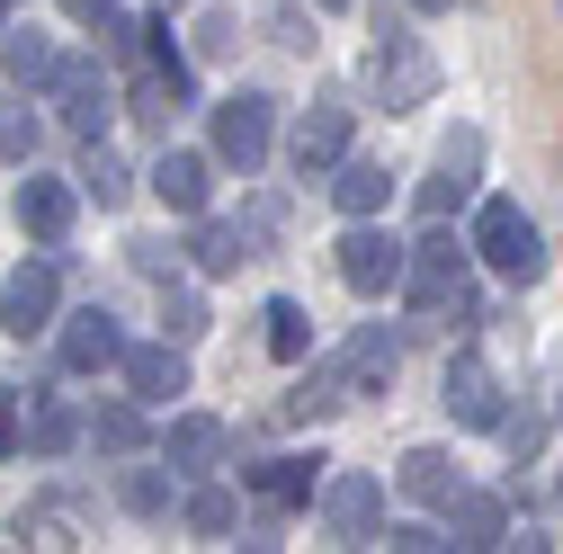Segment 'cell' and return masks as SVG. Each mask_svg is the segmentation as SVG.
<instances>
[{"instance_id":"cell-1","label":"cell","mask_w":563,"mask_h":554,"mask_svg":"<svg viewBox=\"0 0 563 554\" xmlns=\"http://www.w3.org/2000/svg\"><path fill=\"white\" fill-rule=\"evenodd\" d=\"M430 331H456V322H474V251L456 242V233H420L411 251H402V287H394Z\"/></svg>"},{"instance_id":"cell-2","label":"cell","mask_w":563,"mask_h":554,"mask_svg":"<svg viewBox=\"0 0 563 554\" xmlns=\"http://www.w3.org/2000/svg\"><path fill=\"white\" fill-rule=\"evenodd\" d=\"M465 251L492 259L501 277H519V287L545 277V242H537V224H528V206H510V197H483V206H474V242H465Z\"/></svg>"},{"instance_id":"cell-3","label":"cell","mask_w":563,"mask_h":554,"mask_svg":"<svg viewBox=\"0 0 563 554\" xmlns=\"http://www.w3.org/2000/svg\"><path fill=\"white\" fill-rule=\"evenodd\" d=\"M331 268H340V287H349V296H367V304H376V296H394V287H402V242H394V233H376V215H358V224L340 233Z\"/></svg>"},{"instance_id":"cell-4","label":"cell","mask_w":563,"mask_h":554,"mask_svg":"<svg viewBox=\"0 0 563 554\" xmlns=\"http://www.w3.org/2000/svg\"><path fill=\"white\" fill-rule=\"evenodd\" d=\"M268 144H277V99H268V90H233V99L216 108V162L251 179V170L268 162Z\"/></svg>"},{"instance_id":"cell-5","label":"cell","mask_w":563,"mask_h":554,"mask_svg":"<svg viewBox=\"0 0 563 554\" xmlns=\"http://www.w3.org/2000/svg\"><path fill=\"white\" fill-rule=\"evenodd\" d=\"M367 81H376V99H385V108H420V99L439 90V63H430V45H420V36L385 27V36H376V54H367Z\"/></svg>"},{"instance_id":"cell-6","label":"cell","mask_w":563,"mask_h":554,"mask_svg":"<svg viewBox=\"0 0 563 554\" xmlns=\"http://www.w3.org/2000/svg\"><path fill=\"white\" fill-rule=\"evenodd\" d=\"M54 304H63L54 259H27V268L0 277V331H10V340H45L54 331Z\"/></svg>"},{"instance_id":"cell-7","label":"cell","mask_w":563,"mask_h":554,"mask_svg":"<svg viewBox=\"0 0 563 554\" xmlns=\"http://www.w3.org/2000/svg\"><path fill=\"white\" fill-rule=\"evenodd\" d=\"M313 492H322V519H331L340 545H376L385 536V483L376 474H331V483H313Z\"/></svg>"},{"instance_id":"cell-8","label":"cell","mask_w":563,"mask_h":554,"mask_svg":"<svg viewBox=\"0 0 563 554\" xmlns=\"http://www.w3.org/2000/svg\"><path fill=\"white\" fill-rule=\"evenodd\" d=\"M54 108H63V125H73L81 134V144H99V134H108V117H117V90H108V73H99V63H54Z\"/></svg>"},{"instance_id":"cell-9","label":"cell","mask_w":563,"mask_h":554,"mask_svg":"<svg viewBox=\"0 0 563 554\" xmlns=\"http://www.w3.org/2000/svg\"><path fill=\"white\" fill-rule=\"evenodd\" d=\"M331 367H340L349 394H394V376H402V340H394L385 322H358V331H349V350H340Z\"/></svg>"},{"instance_id":"cell-10","label":"cell","mask_w":563,"mask_h":554,"mask_svg":"<svg viewBox=\"0 0 563 554\" xmlns=\"http://www.w3.org/2000/svg\"><path fill=\"white\" fill-rule=\"evenodd\" d=\"M439 402H448V421H456V430H501V376H492L474 350H465V358H448Z\"/></svg>"},{"instance_id":"cell-11","label":"cell","mask_w":563,"mask_h":554,"mask_svg":"<svg viewBox=\"0 0 563 554\" xmlns=\"http://www.w3.org/2000/svg\"><path fill=\"white\" fill-rule=\"evenodd\" d=\"M474 170H483V134H474V125H456L448 144H439V179L420 188V215H430V224H448L456 206L474 197Z\"/></svg>"},{"instance_id":"cell-12","label":"cell","mask_w":563,"mask_h":554,"mask_svg":"<svg viewBox=\"0 0 563 554\" xmlns=\"http://www.w3.org/2000/svg\"><path fill=\"white\" fill-rule=\"evenodd\" d=\"M340 153H349V99H313V108L296 117V144H287V162H296L305 179H322Z\"/></svg>"},{"instance_id":"cell-13","label":"cell","mask_w":563,"mask_h":554,"mask_svg":"<svg viewBox=\"0 0 563 554\" xmlns=\"http://www.w3.org/2000/svg\"><path fill=\"white\" fill-rule=\"evenodd\" d=\"M322 179H331V206H340L349 224H358V215H385V206H394V170L367 162V153H340Z\"/></svg>"},{"instance_id":"cell-14","label":"cell","mask_w":563,"mask_h":554,"mask_svg":"<svg viewBox=\"0 0 563 554\" xmlns=\"http://www.w3.org/2000/svg\"><path fill=\"white\" fill-rule=\"evenodd\" d=\"M439 510H448V545H465V554H483V545H501V536H510L501 492H474V483H456Z\"/></svg>"},{"instance_id":"cell-15","label":"cell","mask_w":563,"mask_h":554,"mask_svg":"<svg viewBox=\"0 0 563 554\" xmlns=\"http://www.w3.org/2000/svg\"><path fill=\"white\" fill-rule=\"evenodd\" d=\"M117 376L134 402H170L188 394V358H179V340H162V350H117Z\"/></svg>"},{"instance_id":"cell-16","label":"cell","mask_w":563,"mask_h":554,"mask_svg":"<svg viewBox=\"0 0 563 554\" xmlns=\"http://www.w3.org/2000/svg\"><path fill=\"white\" fill-rule=\"evenodd\" d=\"M73 215H81V188H73V179H19V233L63 242V233H73Z\"/></svg>"},{"instance_id":"cell-17","label":"cell","mask_w":563,"mask_h":554,"mask_svg":"<svg viewBox=\"0 0 563 554\" xmlns=\"http://www.w3.org/2000/svg\"><path fill=\"white\" fill-rule=\"evenodd\" d=\"M117 350H125V331H117V313H73L63 322V367L73 376H99V367H117Z\"/></svg>"},{"instance_id":"cell-18","label":"cell","mask_w":563,"mask_h":554,"mask_svg":"<svg viewBox=\"0 0 563 554\" xmlns=\"http://www.w3.org/2000/svg\"><path fill=\"white\" fill-rule=\"evenodd\" d=\"M206 188H216V162L206 153H162L153 162V197L170 206V215H206Z\"/></svg>"},{"instance_id":"cell-19","label":"cell","mask_w":563,"mask_h":554,"mask_svg":"<svg viewBox=\"0 0 563 554\" xmlns=\"http://www.w3.org/2000/svg\"><path fill=\"white\" fill-rule=\"evenodd\" d=\"M162 456H170V474H216V465H224V421L188 411V421L162 430Z\"/></svg>"},{"instance_id":"cell-20","label":"cell","mask_w":563,"mask_h":554,"mask_svg":"<svg viewBox=\"0 0 563 554\" xmlns=\"http://www.w3.org/2000/svg\"><path fill=\"white\" fill-rule=\"evenodd\" d=\"M313 465H322V456H268V465H251L242 483H251L268 510H305V501H313V483H322Z\"/></svg>"},{"instance_id":"cell-21","label":"cell","mask_w":563,"mask_h":554,"mask_svg":"<svg viewBox=\"0 0 563 554\" xmlns=\"http://www.w3.org/2000/svg\"><path fill=\"white\" fill-rule=\"evenodd\" d=\"M54 63H63V54H54L36 27H0V73H10V90H45Z\"/></svg>"},{"instance_id":"cell-22","label":"cell","mask_w":563,"mask_h":554,"mask_svg":"<svg viewBox=\"0 0 563 554\" xmlns=\"http://www.w3.org/2000/svg\"><path fill=\"white\" fill-rule=\"evenodd\" d=\"M81 439H90L99 456H144V447H153V430H144V411H134V402H99L90 421H81Z\"/></svg>"},{"instance_id":"cell-23","label":"cell","mask_w":563,"mask_h":554,"mask_svg":"<svg viewBox=\"0 0 563 554\" xmlns=\"http://www.w3.org/2000/svg\"><path fill=\"white\" fill-rule=\"evenodd\" d=\"M394 483H402V492H411V501H430V510H439V501L456 492V483H465V474H456V456H448V447H411V456L394 465Z\"/></svg>"},{"instance_id":"cell-24","label":"cell","mask_w":563,"mask_h":554,"mask_svg":"<svg viewBox=\"0 0 563 554\" xmlns=\"http://www.w3.org/2000/svg\"><path fill=\"white\" fill-rule=\"evenodd\" d=\"M19 536H27V545H90V510H81V501H27Z\"/></svg>"},{"instance_id":"cell-25","label":"cell","mask_w":563,"mask_h":554,"mask_svg":"<svg viewBox=\"0 0 563 554\" xmlns=\"http://www.w3.org/2000/svg\"><path fill=\"white\" fill-rule=\"evenodd\" d=\"M45 144V117L27 108V90H0V162H36Z\"/></svg>"},{"instance_id":"cell-26","label":"cell","mask_w":563,"mask_h":554,"mask_svg":"<svg viewBox=\"0 0 563 554\" xmlns=\"http://www.w3.org/2000/svg\"><path fill=\"white\" fill-rule=\"evenodd\" d=\"M260 322H268V358H287V367H296V358L313 350V313H305L296 296H268V313H260Z\"/></svg>"},{"instance_id":"cell-27","label":"cell","mask_w":563,"mask_h":554,"mask_svg":"<svg viewBox=\"0 0 563 554\" xmlns=\"http://www.w3.org/2000/svg\"><path fill=\"white\" fill-rule=\"evenodd\" d=\"M188 259H197L206 277H224V268H242V259H260V251L242 242V224H206V215H197V242H188Z\"/></svg>"},{"instance_id":"cell-28","label":"cell","mask_w":563,"mask_h":554,"mask_svg":"<svg viewBox=\"0 0 563 554\" xmlns=\"http://www.w3.org/2000/svg\"><path fill=\"white\" fill-rule=\"evenodd\" d=\"M340 402H349L340 367H313V376H296V394H287V421H331Z\"/></svg>"},{"instance_id":"cell-29","label":"cell","mask_w":563,"mask_h":554,"mask_svg":"<svg viewBox=\"0 0 563 554\" xmlns=\"http://www.w3.org/2000/svg\"><path fill=\"white\" fill-rule=\"evenodd\" d=\"M81 197H99V206H125V197H134L125 162L108 153V134H99V144H90V162H81Z\"/></svg>"},{"instance_id":"cell-30","label":"cell","mask_w":563,"mask_h":554,"mask_svg":"<svg viewBox=\"0 0 563 554\" xmlns=\"http://www.w3.org/2000/svg\"><path fill=\"white\" fill-rule=\"evenodd\" d=\"M233 519H242L233 492H216V483L197 474V492H188V528H197V536H233Z\"/></svg>"},{"instance_id":"cell-31","label":"cell","mask_w":563,"mask_h":554,"mask_svg":"<svg viewBox=\"0 0 563 554\" xmlns=\"http://www.w3.org/2000/svg\"><path fill=\"white\" fill-rule=\"evenodd\" d=\"M73 439H81V421H73V411H63V402H45L36 421H27V439H19V447H36V456H63Z\"/></svg>"},{"instance_id":"cell-32","label":"cell","mask_w":563,"mask_h":554,"mask_svg":"<svg viewBox=\"0 0 563 554\" xmlns=\"http://www.w3.org/2000/svg\"><path fill=\"white\" fill-rule=\"evenodd\" d=\"M125 510L162 519V510H170V474H162V465H134V474H125Z\"/></svg>"},{"instance_id":"cell-33","label":"cell","mask_w":563,"mask_h":554,"mask_svg":"<svg viewBox=\"0 0 563 554\" xmlns=\"http://www.w3.org/2000/svg\"><path fill=\"white\" fill-rule=\"evenodd\" d=\"M376 545H394V554H430V545H448L439 528H420V519H402V528H385Z\"/></svg>"},{"instance_id":"cell-34","label":"cell","mask_w":563,"mask_h":554,"mask_svg":"<svg viewBox=\"0 0 563 554\" xmlns=\"http://www.w3.org/2000/svg\"><path fill=\"white\" fill-rule=\"evenodd\" d=\"M197 331H206V304H197V296H170V340H179V350H188Z\"/></svg>"},{"instance_id":"cell-35","label":"cell","mask_w":563,"mask_h":554,"mask_svg":"<svg viewBox=\"0 0 563 554\" xmlns=\"http://www.w3.org/2000/svg\"><path fill=\"white\" fill-rule=\"evenodd\" d=\"M125 10V0H63V19H81V27H108Z\"/></svg>"},{"instance_id":"cell-36","label":"cell","mask_w":563,"mask_h":554,"mask_svg":"<svg viewBox=\"0 0 563 554\" xmlns=\"http://www.w3.org/2000/svg\"><path fill=\"white\" fill-rule=\"evenodd\" d=\"M19 439H27V421H19V394H0V456H19Z\"/></svg>"},{"instance_id":"cell-37","label":"cell","mask_w":563,"mask_h":554,"mask_svg":"<svg viewBox=\"0 0 563 554\" xmlns=\"http://www.w3.org/2000/svg\"><path fill=\"white\" fill-rule=\"evenodd\" d=\"M134 268H144V277H170V242H134Z\"/></svg>"},{"instance_id":"cell-38","label":"cell","mask_w":563,"mask_h":554,"mask_svg":"<svg viewBox=\"0 0 563 554\" xmlns=\"http://www.w3.org/2000/svg\"><path fill=\"white\" fill-rule=\"evenodd\" d=\"M411 10H420V19H439V10H448V0H411Z\"/></svg>"},{"instance_id":"cell-39","label":"cell","mask_w":563,"mask_h":554,"mask_svg":"<svg viewBox=\"0 0 563 554\" xmlns=\"http://www.w3.org/2000/svg\"><path fill=\"white\" fill-rule=\"evenodd\" d=\"M0 27H10V0H0Z\"/></svg>"},{"instance_id":"cell-40","label":"cell","mask_w":563,"mask_h":554,"mask_svg":"<svg viewBox=\"0 0 563 554\" xmlns=\"http://www.w3.org/2000/svg\"><path fill=\"white\" fill-rule=\"evenodd\" d=\"M322 10H349V0H322Z\"/></svg>"}]
</instances>
